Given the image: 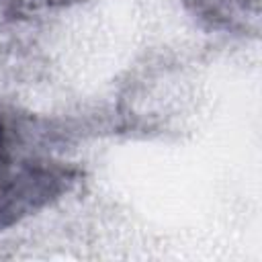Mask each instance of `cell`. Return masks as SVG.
<instances>
[{
    "label": "cell",
    "mask_w": 262,
    "mask_h": 262,
    "mask_svg": "<svg viewBox=\"0 0 262 262\" xmlns=\"http://www.w3.org/2000/svg\"><path fill=\"white\" fill-rule=\"evenodd\" d=\"M188 10L213 29L231 33H256L260 0H182Z\"/></svg>",
    "instance_id": "7a4b0ae2"
},
{
    "label": "cell",
    "mask_w": 262,
    "mask_h": 262,
    "mask_svg": "<svg viewBox=\"0 0 262 262\" xmlns=\"http://www.w3.org/2000/svg\"><path fill=\"white\" fill-rule=\"evenodd\" d=\"M20 119L0 117V231L49 207L76 184L80 170L45 156Z\"/></svg>",
    "instance_id": "6da1fadb"
},
{
    "label": "cell",
    "mask_w": 262,
    "mask_h": 262,
    "mask_svg": "<svg viewBox=\"0 0 262 262\" xmlns=\"http://www.w3.org/2000/svg\"><path fill=\"white\" fill-rule=\"evenodd\" d=\"M14 8L18 10H39V8H55V6H66L74 0H8Z\"/></svg>",
    "instance_id": "3957f363"
}]
</instances>
